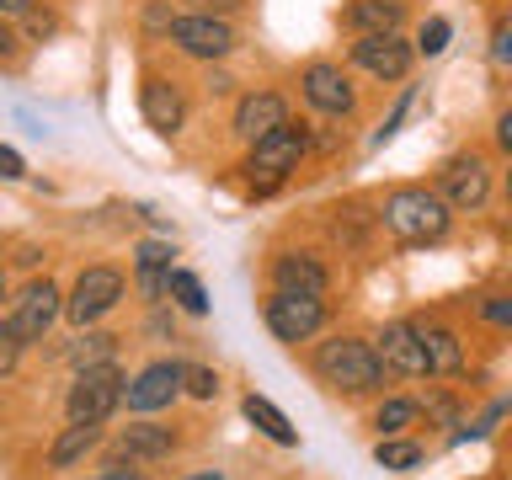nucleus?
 <instances>
[{"label": "nucleus", "mask_w": 512, "mask_h": 480, "mask_svg": "<svg viewBox=\"0 0 512 480\" xmlns=\"http://www.w3.org/2000/svg\"><path fill=\"white\" fill-rule=\"evenodd\" d=\"M299 86H304V96H310V107L315 112H331V118H342V112H352V80L336 70V64H310V70L299 75Z\"/></svg>", "instance_id": "obj_13"}, {"label": "nucleus", "mask_w": 512, "mask_h": 480, "mask_svg": "<svg viewBox=\"0 0 512 480\" xmlns=\"http://www.w3.org/2000/svg\"><path fill=\"white\" fill-rule=\"evenodd\" d=\"M171 240H144V246L134 251V267H139V288L150 299L166 294V278H171Z\"/></svg>", "instance_id": "obj_20"}, {"label": "nucleus", "mask_w": 512, "mask_h": 480, "mask_svg": "<svg viewBox=\"0 0 512 480\" xmlns=\"http://www.w3.org/2000/svg\"><path fill=\"white\" fill-rule=\"evenodd\" d=\"M22 336H16V326H11V320H0V379H6L11 374V368H16V358H22Z\"/></svg>", "instance_id": "obj_27"}, {"label": "nucleus", "mask_w": 512, "mask_h": 480, "mask_svg": "<svg viewBox=\"0 0 512 480\" xmlns=\"http://www.w3.org/2000/svg\"><path fill=\"white\" fill-rule=\"evenodd\" d=\"M400 16H406V6H400V0H352L342 22L358 32V38H368V32H395Z\"/></svg>", "instance_id": "obj_19"}, {"label": "nucleus", "mask_w": 512, "mask_h": 480, "mask_svg": "<svg viewBox=\"0 0 512 480\" xmlns=\"http://www.w3.org/2000/svg\"><path fill=\"white\" fill-rule=\"evenodd\" d=\"M182 379H187V363H176V358H160L150 368H139V379H128V390H123V406L128 411H160V406H171L176 395H182Z\"/></svg>", "instance_id": "obj_7"}, {"label": "nucleus", "mask_w": 512, "mask_h": 480, "mask_svg": "<svg viewBox=\"0 0 512 480\" xmlns=\"http://www.w3.org/2000/svg\"><path fill=\"white\" fill-rule=\"evenodd\" d=\"M416 416H422V406H416V400H384L379 416H374V427L395 438V432H406V427L416 422Z\"/></svg>", "instance_id": "obj_25"}, {"label": "nucleus", "mask_w": 512, "mask_h": 480, "mask_svg": "<svg viewBox=\"0 0 512 480\" xmlns=\"http://www.w3.org/2000/svg\"><path fill=\"white\" fill-rule=\"evenodd\" d=\"M496 139H502V150L512 155V112H502V123H496Z\"/></svg>", "instance_id": "obj_34"}, {"label": "nucleus", "mask_w": 512, "mask_h": 480, "mask_svg": "<svg viewBox=\"0 0 512 480\" xmlns=\"http://www.w3.org/2000/svg\"><path fill=\"white\" fill-rule=\"evenodd\" d=\"M406 107H411V96H400L395 112H390V123H384L379 134H374V144H390V139H395V128H400V118H406Z\"/></svg>", "instance_id": "obj_32"}, {"label": "nucleus", "mask_w": 512, "mask_h": 480, "mask_svg": "<svg viewBox=\"0 0 512 480\" xmlns=\"http://www.w3.org/2000/svg\"><path fill=\"white\" fill-rule=\"evenodd\" d=\"M187 395H198V400H214L219 395V374H208V368H187Z\"/></svg>", "instance_id": "obj_29"}, {"label": "nucleus", "mask_w": 512, "mask_h": 480, "mask_svg": "<svg viewBox=\"0 0 512 480\" xmlns=\"http://www.w3.org/2000/svg\"><path fill=\"white\" fill-rule=\"evenodd\" d=\"M11 54H16V32L0 22V59H11Z\"/></svg>", "instance_id": "obj_35"}, {"label": "nucleus", "mask_w": 512, "mask_h": 480, "mask_svg": "<svg viewBox=\"0 0 512 480\" xmlns=\"http://www.w3.org/2000/svg\"><path fill=\"white\" fill-rule=\"evenodd\" d=\"M352 64L379 80H406L411 70V43L400 32H368V38L352 43Z\"/></svg>", "instance_id": "obj_9"}, {"label": "nucleus", "mask_w": 512, "mask_h": 480, "mask_svg": "<svg viewBox=\"0 0 512 480\" xmlns=\"http://www.w3.org/2000/svg\"><path fill=\"white\" fill-rule=\"evenodd\" d=\"M374 347H379L384 368H395V374H411V379H422V374H427L422 331H416L411 320H395V326H384V331L374 336Z\"/></svg>", "instance_id": "obj_12"}, {"label": "nucleus", "mask_w": 512, "mask_h": 480, "mask_svg": "<svg viewBox=\"0 0 512 480\" xmlns=\"http://www.w3.org/2000/svg\"><path fill=\"white\" fill-rule=\"evenodd\" d=\"M96 480H144L139 470H107V475H96Z\"/></svg>", "instance_id": "obj_36"}, {"label": "nucleus", "mask_w": 512, "mask_h": 480, "mask_svg": "<svg viewBox=\"0 0 512 480\" xmlns=\"http://www.w3.org/2000/svg\"><path fill=\"white\" fill-rule=\"evenodd\" d=\"M384 224L406 246H432V240L448 235V203L427 187H395L384 198Z\"/></svg>", "instance_id": "obj_2"}, {"label": "nucleus", "mask_w": 512, "mask_h": 480, "mask_svg": "<svg viewBox=\"0 0 512 480\" xmlns=\"http://www.w3.org/2000/svg\"><path fill=\"white\" fill-rule=\"evenodd\" d=\"M374 459L384 464V470H416V464H422V448L406 443V438H379Z\"/></svg>", "instance_id": "obj_24"}, {"label": "nucleus", "mask_w": 512, "mask_h": 480, "mask_svg": "<svg viewBox=\"0 0 512 480\" xmlns=\"http://www.w3.org/2000/svg\"><path fill=\"white\" fill-rule=\"evenodd\" d=\"M123 390H128V379L118 363H86L70 384L64 411H70V422H107L123 406Z\"/></svg>", "instance_id": "obj_3"}, {"label": "nucleus", "mask_w": 512, "mask_h": 480, "mask_svg": "<svg viewBox=\"0 0 512 480\" xmlns=\"http://www.w3.org/2000/svg\"><path fill=\"white\" fill-rule=\"evenodd\" d=\"M315 379L331 384L336 395H374L384 390V358L363 336H336L315 347Z\"/></svg>", "instance_id": "obj_1"}, {"label": "nucleus", "mask_w": 512, "mask_h": 480, "mask_svg": "<svg viewBox=\"0 0 512 480\" xmlns=\"http://www.w3.org/2000/svg\"><path fill=\"white\" fill-rule=\"evenodd\" d=\"M246 422L256 427V432H267L272 443H283V448H294L299 443V432H294V422H288V416L272 406L267 395H246Z\"/></svg>", "instance_id": "obj_22"}, {"label": "nucleus", "mask_w": 512, "mask_h": 480, "mask_svg": "<svg viewBox=\"0 0 512 480\" xmlns=\"http://www.w3.org/2000/svg\"><path fill=\"white\" fill-rule=\"evenodd\" d=\"M496 54H502V59L512 64V32H502V43H496Z\"/></svg>", "instance_id": "obj_37"}, {"label": "nucleus", "mask_w": 512, "mask_h": 480, "mask_svg": "<svg viewBox=\"0 0 512 480\" xmlns=\"http://www.w3.org/2000/svg\"><path fill=\"white\" fill-rule=\"evenodd\" d=\"M118 299H123V272H112V267H86L75 278V294L64 299V315L75 320V326H96L102 315L118 310Z\"/></svg>", "instance_id": "obj_6"}, {"label": "nucleus", "mask_w": 512, "mask_h": 480, "mask_svg": "<svg viewBox=\"0 0 512 480\" xmlns=\"http://www.w3.org/2000/svg\"><path fill=\"white\" fill-rule=\"evenodd\" d=\"M448 32H454V27H448L443 16H427V22H422V38H416V48H422L427 59H438L443 48H448Z\"/></svg>", "instance_id": "obj_26"}, {"label": "nucleus", "mask_w": 512, "mask_h": 480, "mask_svg": "<svg viewBox=\"0 0 512 480\" xmlns=\"http://www.w3.org/2000/svg\"><path fill=\"white\" fill-rule=\"evenodd\" d=\"M288 123V102L278 91H251V96H240V107H235V134L256 144V139H267L272 128H283Z\"/></svg>", "instance_id": "obj_14"}, {"label": "nucleus", "mask_w": 512, "mask_h": 480, "mask_svg": "<svg viewBox=\"0 0 512 480\" xmlns=\"http://www.w3.org/2000/svg\"><path fill=\"white\" fill-rule=\"evenodd\" d=\"M59 310H64V304H59V288L43 278V283H27L22 294H16V304H11L6 320L16 326V336H22V342H43V331L59 320Z\"/></svg>", "instance_id": "obj_10"}, {"label": "nucleus", "mask_w": 512, "mask_h": 480, "mask_svg": "<svg viewBox=\"0 0 512 480\" xmlns=\"http://www.w3.org/2000/svg\"><path fill=\"white\" fill-rule=\"evenodd\" d=\"M480 315L491 326H512V294H496V299H480Z\"/></svg>", "instance_id": "obj_30"}, {"label": "nucleus", "mask_w": 512, "mask_h": 480, "mask_svg": "<svg viewBox=\"0 0 512 480\" xmlns=\"http://www.w3.org/2000/svg\"><path fill=\"white\" fill-rule=\"evenodd\" d=\"M139 107H144V123H150V128H160V134H176V128H182V118H187V107H182V91H176L171 80H160V75H150V80H144V91H139Z\"/></svg>", "instance_id": "obj_16"}, {"label": "nucleus", "mask_w": 512, "mask_h": 480, "mask_svg": "<svg viewBox=\"0 0 512 480\" xmlns=\"http://www.w3.org/2000/svg\"><path fill=\"white\" fill-rule=\"evenodd\" d=\"M304 144H310V134H304V123H283V128H272L267 139H256V144H251V155H246L251 182L262 176V192H267V187H278L288 171H299Z\"/></svg>", "instance_id": "obj_4"}, {"label": "nucleus", "mask_w": 512, "mask_h": 480, "mask_svg": "<svg viewBox=\"0 0 512 480\" xmlns=\"http://www.w3.org/2000/svg\"><path fill=\"white\" fill-rule=\"evenodd\" d=\"M507 198H512V171H507Z\"/></svg>", "instance_id": "obj_39"}, {"label": "nucleus", "mask_w": 512, "mask_h": 480, "mask_svg": "<svg viewBox=\"0 0 512 480\" xmlns=\"http://www.w3.org/2000/svg\"><path fill=\"white\" fill-rule=\"evenodd\" d=\"M166 294L182 304L187 315H208V288L198 272H187V267H171V278H166Z\"/></svg>", "instance_id": "obj_23"}, {"label": "nucleus", "mask_w": 512, "mask_h": 480, "mask_svg": "<svg viewBox=\"0 0 512 480\" xmlns=\"http://www.w3.org/2000/svg\"><path fill=\"white\" fill-rule=\"evenodd\" d=\"M416 331H422L427 374H432V379H448V374H459V368H464V347H459V336L448 331V326H416Z\"/></svg>", "instance_id": "obj_18"}, {"label": "nucleus", "mask_w": 512, "mask_h": 480, "mask_svg": "<svg viewBox=\"0 0 512 480\" xmlns=\"http://www.w3.org/2000/svg\"><path fill=\"white\" fill-rule=\"evenodd\" d=\"M176 448V432L171 427H155V422H134L118 432V454L134 459V464H150V459H166Z\"/></svg>", "instance_id": "obj_17"}, {"label": "nucleus", "mask_w": 512, "mask_h": 480, "mask_svg": "<svg viewBox=\"0 0 512 480\" xmlns=\"http://www.w3.org/2000/svg\"><path fill=\"white\" fill-rule=\"evenodd\" d=\"M96 443H102V422H70L54 438V448H48V464H54V470H70V464L86 459Z\"/></svg>", "instance_id": "obj_21"}, {"label": "nucleus", "mask_w": 512, "mask_h": 480, "mask_svg": "<svg viewBox=\"0 0 512 480\" xmlns=\"http://www.w3.org/2000/svg\"><path fill=\"white\" fill-rule=\"evenodd\" d=\"M0 294H6V272H0Z\"/></svg>", "instance_id": "obj_40"}, {"label": "nucleus", "mask_w": 512, "mask_h": 480, "mask_svg": "<svg viewBox=\"0 0 512 480\" xmlns=\"http://www.w3.org/2000/svg\"><path fill=\"white\" fill-rule=\"evenodd\" d=\"M326 267L315 262L310 251H283L272 262V288H288V294H326Z\"/></svg>", "instance_id": "obj_15"}, {"label": "nucleus", "mask_w": 512, "mask_h": 480, "mask_svg": "<svg viewBox=\"0 0 512 480\" xmlns=\"http://www.w3.org/2000/svg\"><path fill=\"white\" fill-rule=\"evenodd\" d=\"M486 192H491V176H486V160H480L475 150L443 160V171H438V198H443L448 208H480V203H486Z\"/></svg>", "instance_id": "obj_8"}, {"label": "nucleus", "mask_w": 512, "mask_h": 480, "mask_svg": "<svg viewBox=\"0 0 512 480\" xmlns=\"http://www.w3.org/2000/svg\"><path fill=\"white\" fill-rule=\"evenodd\" d=\"M0 176H6V182H16V176H27V166H22V155H16L11 144H0Z\"/></svg>", "instance_id": "obj_31"}, {"label": "nucleus", "mask_w": 512, "mask_h": 480, "mask_svg": "<svg viewBox=\"0 0 512 480\" xmlns=\"http://www.w3.org/2000/svg\"><path fill=\"white\" fill-rule=\"evenodd\" d=\"M38 0H0V16H32Z\"/></svg>", "instance_id": "obj_33"}, {"label": "nucleus", "mask_w": 512, "mask_h": 480, "mask_svg": "<svg viewBox=\"0 0 512 480\" xmlns=\"http://www.w3.org/2000/svg\"><path fill=\"white\" fill-rule=\"evenodd\" d=\"M107 352H112V336L107 331H86V336H80V347H75V358H80V368H86L91 358L107 363Z\"/></svg>", "instance_id": "obj_28"}, {"label": "nucleus", "mask_w": 512, "mask_h": 480, "mask_svg": "<svg viewBox=\"0 0 512 480\" xmlns=\"http://www.w3.org/2000/svg\"><path fill=\"white\" fill-rule=\"evenodd\" d=\"M187 480H224L219 470H203V475H187Z\"/></svg>", "instance_id": "obj_38"}, {"label": "nucleus", "mask_w": 512, "mask_h": 480, "mask_svg": "<svg viewBox=\"0 0 512 480\" xmlns=\"http://www.w3.org/2000/svg\"><path fill=\"white\" fill-rule=\"evenodd\" d=\"M171 43L192 59H224L235 48V27L214 22V16H176L171 22Z\"/></svg>", "instance_id": "obj_11"}, {"label": "nucleus", "mask_w": 512, "mask_h": 480, "mask_svg": "<svg viewBox=\"0 0 512 480\" xmlns=\"http://www.w3.org/2000/svg\"><path fill=\"white\" fill-rule=\"evenodd\" d=\"M267 326H272L278 342H310V336L326 326V304H320V294H288V288H272Z\"/></svg>", "instance_id": "obj_5"}]
</instances>
